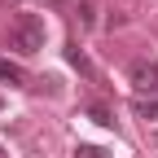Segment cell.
Wrapping results in <instances>:
<instances>
[{"label": "cell", "mask_w": 158, "mask_h": 158, "mask_svg": "<svg viewBox=\"0 0 158 158\" xmlns=\"http://www.w3.org/2000/svg\"><path fill=\"white\" fill-rule=\"evenodd\" d=\"M132 88H136V97H145V92L158 97V62H132Z\"/></svg>", "instance_id": "2"}, {"label": "cell", "mask_w": 158, "mask_h": 158, "mask_svg": "<svg viewBox=\"0 0 158 158\" xmlns=\"http://www.w3.org/2000/svg\"><path fill=\"white\" fill-rule=\"evenodd\" d=\"M0 158H9V154H5V149H0Z\"/></svg>", "instance_id": "10"}, {"label": "cell", "mask_w": 158, "mask_h": 158, "mask_svg": "<svg viewBox=\"0 0 158 158\" xmlns=\"http://www.w3.org/2000/svg\"><path fill=\"white\" fill-rule=\"evenodd\" d=\"M0 110H5V97H0Z\"/></svg>", "instance_id": "9"}, {"label": "cell", "mask_w": 158, "mask_h": 158, "mask_svg": "<svg viewBox=\"0 0 158 158\" xmlns=\"http://www.w3.org/2000/svg\"><path fill=\"white\" fill-rule=\"evenodd\" d=\"M132 110L141 114V118H158V97H149V101H145V97H136V101H132Z\"/></svg>", "instance_id": "5"}, {"label": "cell", "mask_w": 158, "mask_h": 158, "mask_svg": "<svg viewBox=\"0 0 158 158\" xmlns=\"http://www.w3.org/2000/svg\"><path fill=\"white\" fill-rule=\"evenodd\" d=\"M9 48H18L22 57L44 48V18L40 13H18L13 27H9Z\"/></svg>", "instance_id": "1"}, {"label": "cell", "mask_w": 158, "mask_h": 158, "mask_svg": "<svg viewBox=\"0 0 158 158\" xmlns=\"http://www.w3.org/2000/svg\"><path fill=\"white\" fill-rule=\"evenodd\" d=\"M66 62H70L75 70H84L88 79L97 75V70H92V62H88V57H84V48H79V44H66Z\"/></svg>", "instance_id": "4"}, {"label": "cell", "mask_w": 158, "mask_h": 158, "mask_svg": "<svg viewBox=\"0 0 158 158\" xmlns=\"http://www.w3.org/2000/svg\"><path fill=\"white\" fill-rule=\"evenodd\" d=\"M75 158H110V154L97 149V145H75Z\"/></svg>", "instance_id": "7"}, {"label": "cell", "mask_w": 158, "mask_h": 158, "mask_svg": "<svg viewBox=\"0 0 158 158\" xmlns=\"http://www.w3.org/2000/svg\"><path fill=\"white\" fill-rule=\"evenodd\" d=\"M48 5H66V0H48Z\"/></svg>", "instance_id": "8"}, {"label": "cell", "mask_w": 158, "mask_h": 158, "mask_svg": "<svg viewBox=\"0 0 158 158\" xmlns=\"http://www.w3.org/2000/svg\"><path fill=\"white\" fill-rule=\"evenodd\" d=\"M154 145H158V136H154Z\"/></svg>", "instance_id": "11"}, {"label": "cell", "mask_w": 158, "mask_h": 158, "mask_svg": "<svg viewBox=\"0 0 158 158\" xmlns=\"http://www.w3.org/2000/svg\"><path fill=\"white\" fill-rule=\"evenodd\" d=\"M0 84H9V88H27V70L9 62V57H0Z\"/></svg>", "instance_id": "3"}, {"label": "cell", "mask_w": 158, "mask_h": 158, "mask_svg": "<svg viewBox=\"0 0 158 158\" xmlns=\"http://www.w3.org/2000/svg\"><path fill=\"white\" fill-rule=\"evenodd\" d=\"M88 118H92V123H101V127H114V118H110L106 106H88Z\"/></svg>", "instance_id": "6"}]
</instances>
